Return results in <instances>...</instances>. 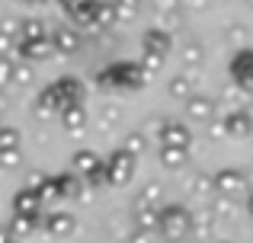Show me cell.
Listing matches in <instances>:
<instances>
[{
	"mask_svg": "<svg viewBox=\"0 0 253 243\" xmlns=\"http://www.w3.org/2000/svg\"><path fill=\"white\" fill-rule=\"evenodd\" d=\"M96 3L99 0H58V6L68 13V19H74L77 26H90V29H93V10H96Z\"/></svg>",
	"mask_w": 253,
	"mask_h": 243,
	"instance_id": "3957f363",
	"label": "cell"
},
{
	"mask_svg": "<svg viewBox=\"0 0 253 243\" xmlns=\"http://www.w3.org/2000/svg\"><path fill=\"white\" fill-rule=\"evenodd\" d=\"M48 96L51 100H64V103H81L84 87H81V80H74V77H61V80H55L48 87Z\"/></svg>",
	"mask_w": 253,
	"mask_h": 243,
	"instance_id": "5b68a950",
	"label": "cell"
},
{
	"mask_svg": "<svg viewBox=\"0 0 253 243\" xmlns=\"http://www.w3.org/2000/svg\"><path fill=\"white\" fill-rule=\"evenodd\" d=\"M231 77L241 87H253V48H237L231 58Z\"/></svg>",
	"mask_w": 253,
	"mask_h": 243,
	"instance_id": "6da1fadb",
	"label": "cell"
},
{
	"mask_svg": "<svg viewBox=\"0 0 253 243\" xmlns=\"http://www.w3.org/2000/svg\"><path fill=\"white\" fill-rule=\"evenodd\" d=\"M81 119H84L81 109H77V112H68V122H71V125H81Z\"/></svg>",
	"mask_w": 253,
	"mask_h": 243,
	"instance_id": "7402d4cb",
	"label": "cell"
},
{
	"mask_svg": "<svg viewBox=\"0 0 253 243\" xmlns=\"http://www.w3.org/2000/svg\"><path fill=\"white\" fill-rule=\"evenodd\" d=\"M141 45H144V51H154V55H164V58H167V51L176 45V38H173V32L161 29V26H151V29H144Z\"/></svg>",
	"mask_w": 253,
	"mask_h": 243,
	"instance_id": "7a4b0ae2",
	"label": "cell"
},
{
	"mask_svg": "<svg viewBox=\"0 0 253 243\" xmlns=\"http://www.w3.org/2000/svg\"><path fill=\"white\" fill-rule=\"evenodd\" d=\"M10 80H13V61L0 58V83H10Z\"/></svg>",
	"mask_w": 253,
	"mask_h": 243,
	"instance_id": "e0dca14e",
	"label": "cell"
},
{
	"mask_svg": "<svg viewBox=\"0 0 253 243\" xmlns=\"http://www.w3.org/2000/svg\"><path fill=\"white\" fill-rule=\"evenodd\" d=\"M247 6H253V0H247Z\"/></svg>",
	"mask_w": 253,
	"mask_h": 243,
	"instance_id": "d4e9b609",
	"label": "cell"
},
{
	"mask_svg": "<svg viewBox=\"0 0 253 243\" xmlns=\"http://www.w3.org/2000/svg\"><path fill=\"white\" fill-rule=\"evenodd\" d=\"M13 80H16V83H29L32 80V70L26 68V64H23V68H13Z\"/></svg>",
	"mask_w": 253,
	"mask_h": 243,
	"instance_id": "ac0fdd59",
	"label": "cell"
},
{
	"mask_svg": "<svg viewBox=\"0 0 253 243\" xmlns=\"http://www.w3.org/2000/svg\"><path fill=\"white\" fill-rule=\"evenodd\" d=\"M48 42L55 51H61V55H74L77 48H81V32L74 29V26H58V29L48 32Z\"/></svg>",
	"mask_w": 253,
	"mask_h": 243,
	"instance_id": "277c9868",
	"label": "cell"
},
{
	"mask_svg": "<svg viewBox=\"0 0 253 243\" xmlns=\"http://www.w3.org/2000/svg\"><path fill=\"white\" fill-rule=\"evenodd\" d=\"M128 3H135V6H141V3H144V0H128Z\"/></svg>",
	"mask_w": 253,
	"mask_h": 243,
	"instance_id": "cb8c5ba5",
	"label": "cell"
},
{
	"mask_svg": "<svg viewBox=\"0 0 253 243\" xmlns=\"http://www.w3.org/2000/svg\"><path fill=\"white\" fill-rule=\"evenodd\" d=\"M179 58H183L186 68H196V64H202V61H205V48H202V42H199V38H186L183 48H179Z\"/></svg>",
	"mask_w": 253,
	"mask_h": 243,
	"instance_id": "9c48e42d",
	"label": "cell"
},
{
	"mask_svg": "<svg viewBox=\"0 0 253 243\" xmlns=\"http://www.w3.org/2000/svg\"><path fill=\"white\" fill-rule=\"evenodd\" d=\"M19 38H23V42L48 38V26H45L39 16H23V19H19Z\"/></svg>",
	"mask_w": 253,
	"mask_h": 243,
	"instance_id": "52a82bcc",
	"label": "cell"
},
{
	"mask_svg": "<svg viewBox=\"0 0 253 243\" xmlns=\"http://www.w3.org/2000/svg\"><path fill=\"white\" fill-rule=\"evenodd\" d=\"M16 55H23V58H29V61H42V58H48L51 51V42L48 38H36V42H23V38H16Z\"/></svg>",
	"mask_w": 253,
	"mask_h": 243,
	"instance_id": "8992f818",
	"label": "cell"
},
{
	"mask_svg": "<svg viewBox=\"0 0 253 243\" xmlns=\"http://www.w3.org/2000/svg\"><path fill=\"white\" fill-rule=\"evenodd\" d=\"M167 90H170V96H189V90H192V83H189V77H183V74H176V77H170V83H167Z\"/></svg>",
	"mask_w": 253,
	"mask_h": 243,
	"instance_id": "7c38bea8",
	"label": "cell"
},
{
	"mask_svg": "<svg viewBox=\"0 0 253 243\" xmlns=\"http://www.w3.org/2000/svg\"><path fill=\"white\" fill-rule=\"evenodd\" d=\"M0 35L19 38V19L16 16H3V19H0Z\"/></svg>",
	"mask_w": 253,
	"mask_h": 243,
	"instance_id": "9a60e30c",
	"label": "cell"
},
{
	"mask_svg": "<svg viewBox=\"0 0 253 243\" xmlns=\"http://www.w3.org/2000/svg\"><path fill=\"white\" fill-rule=\"evenodd\" d=\"M224 38H228V45L247 48V26H244V23H228V29H224Z\"/></svg>",
	"mask_w": 253,
	"mask_h": 243,
	"instance_id": "30bf717a",
	"label": "cell"
},
{
	"mask_svg": "<svg viewBox=\"0 0 253 243\" xmlns=\"http://www.w3.org/2000/svg\"><path fill=\"white\" fill-rule=\"evenodd\" d=\"M119 19H116V3L112 0H99L96 3V10H93V29H112Z\"/></svg>",
	"mask_w": 253,
	"mask_h": 243,
	"instance_id": "ba28073f",
	"label": "cell"
},
{
	"mask_svg": "<svg viewBox=\"0 0 253 243\" xmlns=\"http://www.w3.org/2000/svg\"><path fill=\"white\" fill-rule=\"evenodd\" d=\"M26 3H32V6H39V3H45V0H26Z\"/></svg>",
	"mask_w": 253,
	"mask_h": 243,
	"instance_id": "603a6c76",
	"label": "cell"
},
{
	"mask_svg": "<svg viewBox=\"0 0 253 243\" xmlns=\"http://www.w3.org/2000/svg\"><path fill=\"white\" fill-rule=\"evenodd\" d=\"M209 3H211V0H183V10H192V13H196V10H205Z\"/></svg>",
	"mask_w": 253,
	"mask_h": 243,
	"instance_id": "ffe728a7",
	"label": "cell"
},
{
	"mask_svg": "<svg viewBox=\"0 0 253 243\" xmlns=\"http://www.w3.org/2000/svg\"><path fill=\"white\" fill-rule=\"evenodd\" d=\"M13 48H16V38H10V35H0V58H6Z\"/></svg>",
	"mask_w": 253,
	"mask_h": 243,
	"instance_id": "d6986e66",
	"label": "cell"
},
{
	"mask_svg": "<svg viewBox=\"0 0 253 243\" xmlns=\"http://www.w3.org/2000/svg\"><path fill=\"white\" fill-rule=\"evenodd\" d=\"M231 128H234V131H247V128H250L247 115H234V119H231Z\"/></svg>",
	"mask_w": 253,
	"mask_h": 243,
	"instance_id": "44dd1931",
	"label": "cell"
},
{
	"mask_svg": "<svg viewBox=\"0 0 253 243\" xmlns=\"http://www.w3.org/2000/svg\"><path fill=\"white\" fill-rule=\"evenodd\" d=\"M211 109H215V103H211L209 96H192L189 100V112L192 115H211Z\"/></svg>",
	"mask_w": 253,
	"mask_h": 243,
	"instance_id": "5bb4252c",
	"label": "cell"
},
{
	"mask_svg": "<svg viewBox=\"0 0 253 243\" xmlns=\"http://www.w3.org/2000/svg\"><path fill=\"white\" fill-rule=\"evenodd\" d=\"M116 3V19L119 23H131V19H138V13H141V6L128 3V0H112Z\"/></svg>",
	"mask_w": 253,
	"mask_h": 243,
	"instance_id": "8fae6325",
	"label": "cell"
},
{
	"mask_svg": "<svg viewBox=\"0 0 253 243\" xmlns=\"http://www.w3.org/2000/svg\"><path fill=\"white\" fill-rule=\"evenodd\" d=\"M161 68H164V55H154V51H144V55H141V70H144V77L154 74V70H161Z\"/></svg>",
	"mask_w": 253,
	"mask_h": 243,
	"instance_id": "4fadbf2b",
	"label": "cell"
},
{
	"mask_svg": "<svg viewBox=\"0 0 253 243\" xmlns=\"http://www.w3.org/2000/svg\"><path fill=\"white\" fill-rule=\"evenodd\" d=\"M19 3H26V0H19Z\"/></svg>",
	"mask_w": 253,
	"mask_h": 243,
	"instance_id": "484cf974",
	"label": "cell"
},
{
	"mask_svg": "<svg viewBox=\"0 0 253 243\" xmlns=\"http://www.w3.org/2000/svg\"><path fill=\"white\" fill-rule=\"evenodd\" d=\"M151 3H154V10L161 13V16L164 13H179L183 10V0H151Z\"/></svg>",
	"mask_w": 253,
	"mask_h": 243,
	"instance_id": "2e32d148",
	"label": "cell"
}]
</instances>
